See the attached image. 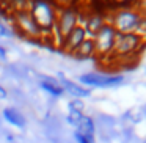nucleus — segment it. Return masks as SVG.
<instances>
[{
	"label": "nucleus",
	"mask_w": 146,
	"mask_h": 143,
	"mask_svg": "<svg viewBox=\"0 0 146 143\" xmlns=\"http://www.w3.org/2000/svg\"><path fill=\"white\" fill-rule=\"evenodd\" d=\"M143 14L137 8V3L123 5L108 13V24L115 27L118 33H138Z\"/></svg>",
	"instance_id": "obj_1"
},
{
	"label": "nucleus",
	"mask_w": 146,
	"mask_h": 143,
	"mask_svg": "<svg viewBox=\"0 0 146 143\" xmlns=\"http://www.w3.org/2000/svg\"><path fill=\"white\" fill-rule=\"evenodd\" d=\"M30 16L36 22V25L42 30L44 36L47 33L54 35L55 24H57L58 16V5L57 3H49V2H29L27 3Z\"/></svg>",
	"instance_id": "obj_2"
},
{
	"label": "nucleus",
	"mask_w": 146,
	"mask_h": 143,
	"mask_svg": "<svg viewBox=\"0 0 146 143\" xmlns=\"http://www.w3.org/2000/svg\"><path fill=\"white\" fill-rule=\"evenodd\" d=\"M80 19H82V10H80L79 5L76 3L58 5V16L54 30V36L58 38V46L71 33V30L80 24Z\"/></svg>",
	"instance_id": "obj_3"
},
{
	"label": "nucleus",
	"mask_w": 146,
	"mask_h": 143,
	"mask_svg": "<svg viewBox=\"0 0 146 143\" xmlns=\"http://www.w3.org/2000/svg\"><path fill=\"white\" fill-rule=\"evenodd\" d=\"M10 22L17 35L29 39H39L44 36L42 30L36 25L33 17L30 16L27 10V3H21V7H14L13 11H10Z\"/></svg>",
	"instance_id": "obj_4"
},
{
	"label": "nucleus",
	"mask_w": 146,
	"mask_h": 143,
	"mask_svg": "<svg viewBox=\"0 0 146 143\" xmlns=\"http://www.w3.org/2000/svg\"><path fill=\"white\" fill-rule=\"evenodd\" d=\"M116 36L118 32L115 30V27L111 24H105L93 38L94 41V49H96V57L107 60V58L113 57L115 44H116Z\"/></svg>",
	"instance_id": "obj_5"
},
{
	"label": "nucleus",
	"mask_w": 146,
	"mask_h": 143,
	"mask_svg": "<svg viewBox=\"0 0 146 143\" xmlns=\"http://www.w3.org/2000/svg\"><path fill=\"white\" fill-rule=\"evenodd\" d=\"M79 83L85 88H118L126 83V77L121 74L85 72L79 76Z\"/></svg>",
	"instance_id": "obj_6"
},
{
	"label": "nucleus",
	"mask_w": 146,
	"mask_h": 143,
	"mask_svg": "<svg viewBox=\"0 0 146 143\" xmlns=\"http://www.w3.org/2000/svg\"><path fill=\"white\" fill-rule=\"evenodd\" d=\"M141 47H145V39L138 33H118L113 57L127 58L135 55Z\"/></svg>",
	"instance_id": "obj_7"
},
{
	"label": "nucleus",
	"mask_w": 146,
	"mask_h": 143,
	"mask_svg": "<svg viewBox=\"0 0 146 143\" xmlns=\"http://www.w3.org/2000/svg\"><path fill=\"white\" fill-rule=\"evenodd\" d=\"M108 22V13L107 11H90V13H82L80 24L83 25L88 38H94L96 33Z\"/></svg>",
	"instance_id": "obj_8"
},
{
	"label": "nucleus",
	"mask_w": 146,
	"mask_h": 143,
	"mask_svg": "<svg viewBox=\"0 0 146 143\" xmlns=\"http://www.w3.org/2000/svg\"><path fill=\"white\" fill-rule=\"evenodd\" d=\"M57 80H58V83H60V86L63 88V91L66 93V94H69L72 99H85V98H90V96H91V90L90 88H85V86L80 85L76 80L68 79L63 72L57 74Z\"/></svg>",
	"instance_id": "obj_9"
},
{
	"label": "nucleus",
	"mask_w": 146,
	"mask_h": 143,
	"mask_svg": "<svg viewBox=\"0 0 146 143\" xmlns=\"http://www.w3.org/2000/svg\"><path fill=\"white\" fill-rule=\"evenodd\" d=\"M86 38H88V36H86L85 29H83L82 24H79V25L74 27L69 35L63 39L60 47L63 49V52H66V54H69V55H74L77 52V49L83 44V41H85Z\"/></svg>",
	"instance_id": "obj_10"
},
{
	"label": "nucleus",
	"mask_w": 146,
	"mask_h": 143,
	"mask_svg": "<svg viewBox=\"0 0 146 143\" xmlns=\"http://www.w3.org/2000/svg\"><path fill=\"white\" fill-rule=\"evenodd\" d=\"M2 118L7 121L8 124L17 127V129H24L27 126V118L24 116V113L16 107H5L2 110Z\"/></svg>",
	"instance_id": "obj_11"
},
{
	"label": "nucleus",
	"mask_w": 146,
	"mask_h": 143,
	"mask_svg": "<svg viewBox=\"0 0 146 143\" xmlns=\"http://www.w3.org/2000/svg\"><path fill=\"white\" fill-rule=\"evenodd\" d=\"M39 88L50 94L52 98H61L64 94L63 88L60 86L57 77H49V76H41L39 77Z\"/></svg>",
	"instance_id": "obj_12"
},
{
	"label": "nucleus",
	"mask_w": 146,
	"mask_h": 143,
	"mask_svg": "<svg viewBox=\"0 0 146 143\" xmlns=\"http://www.w3.org/2000/svg\"><path fill=\"white\" fill-rule=\"evenodd\" d=\"M76 132L83 134V135H90V137H94L96 134V123L93 120V116L90 115H83L82 120L77 123L76 126Z\"/></svg>",
	"instance_id": "obj_13"
},
{
	"label": "nucleus",
	"mask_w": 146,
	"mask_h": 143,
	"mask_svg": "<svg viewBox=\"0 0 146 143\" xmlns=\"http://www.w3.org/2000/svg\"><path fill=\"white\" fill-rule=\"evenodd\" d=\"M74 57L79 58V60H88V58L96 57V49H94V41H93V38H86L85 41H83V44L77 49Z\"/></svg>",
	"instance_id": "obj_14"
},
{
	"label": "nucleus",
	"mask_w": 146,
	"mask_h": 143,
	"mask_svg": "<svg viewBox=\"0 0 146 143\" xmlns=\"http://www.w3.org/2000/svg\"><path fill=\"white\" fill-rule=\"evenodd\" d=\"M83 110H79V108H74V107H68V113H66V121L69 126L76 127L77 123H79L80 120H82L83 116Z\"/></svg>",
	"instance_id": "obj_15"
},
{
	"label": "nucleus",
	"mask_w": 146,
	"mask_h": 143,
	"mask_svg": "<svg viewBox=\"0 0 146 143\" xmlns=\"http://www.w3.org/2000/svg\"><path fill=\"white\" fill-rule=\"evenodd\" d=\"M16 33V30L13 29L11 24H8L7 21L0 19V38H11Z\"/></svg>",
	"instance_id": "obj_16"
},
{
	"label": "nucleus",
	"mask_w": 146,
	"mask_h": 143,
	"mask_svg": "<svg viewBox=\"0 0 146 143\" xmlns=\"http://www.w3.org/2000/svg\"><path fill=\"white\" fill-rule=\"evenodd\" d=\"M74 140L76 143H96L94 137H90V135H83V134H79L74 130Z\"/></svg>",
	"instance_id": "obj_17"
},
{
	"label": "nucleus",
	"mask_w": 146,
	"mask_h": 143,
	"mask_svg": "<svg viewBox=\"0 0 146 143\" xmlns=\"http://www.w3.org/2000/svg\"><path fill=\"white\" fill-rule=\"evenodd\" d=\"M68 107H74V108H79V110H85V104H83L82 99H71L68 102Z\"/></svg>",
	"instance_id": "obj_18"
},
{
	"label": "nucleus",
	"mask_w": 146,
	"mask_h": 143,
	"mask_svg": "<svg viewBox=\"0 0 146 143\" xmlns=\"http://www.w3.org/2000/svg\"><path fill=\"white\" fill-rule=\"evenodd\" d=\"M0 19H2V21H7V22H10V11L5 10L3 5H0Z\"/></svg>",
	"instance_id": "obj_19"
},
{
	"label": "nucleus",
	"mask_w": 146,
	"mask_h": 143,
	"mask_svg": "<svg viewBox=\"0 0 146 143\" xmlns=\"http://www.w3.org/2000/svg\"><path fill=\"white\" fill-rule=\"evenodd\" d=\"M8 55H7V49L0 44V61H7Z\"/></svg>",
	"instance_id": "obj_20"
},
{
	"label": "nucleus",
	"mask_w": 146,
	"mask_h": 143,
	"mask_svg": "<svg viewBox=\"0 0 146 143\" xmlns=\"http://www.w3.org/2000/svg\"><path fill=\"white\" fill-rule=\"evenodd\" d=\"M8 98V93H7V88L3 85H0V101H5Z\"/></svg>",
	"instance_id": "obj_21"
},
{
	"label": "nucleus",
	"mask_w": 146,
	"mask_h": 143,
	"mask_svg": "<svg viewBox=\"0 0 146 143\" xmlns=\"http://www.w3.org/2000/svg\"><path fill=\"white\" fill-rule=\"evenodd\" d=\"M137 8L140 10L141 14H146V0L145 2H138V3H137Z\"/></svg>",
	"instance_id": "obj_22"
}]
</instances>
